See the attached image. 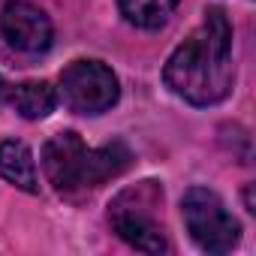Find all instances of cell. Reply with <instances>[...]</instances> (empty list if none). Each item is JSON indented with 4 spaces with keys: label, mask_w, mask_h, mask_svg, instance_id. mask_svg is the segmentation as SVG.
Returning <instances> with one entry per match:
<instances>
[{
    "label": "cell",
    "mask_w": 256,
    "mask_h": 256,
    "mask_svg": "<svg viewBox=\"0 0 256 256\" xmlns=\"http://www.w3.org/2000/svg\"><path fill=\"white\" fill-rule=\"evenodd\" d=\"M232 78V24L220 6H211L202 24L166 60L163 82L193 106H214L229 96Z\"/></svg>",
    "instance_id": "obj_1"
},
{
    "label": "cell",
    "mask_w": 256,
    "mask_h": 256,
    "mask_svg": "<svg viewBox=\"0 0 256 256\" xmlns=\"http://www.w3.org/2000/svg\"><path fill=\"white\" fill-rule=\"evenodd\" d=\"M133 154L124 142H108L102 148H88L78 133L66 130L46 142L42 148V169L48 184L58 193L94 190L102 187L108 178H118L130 166Z\"/></svg>",
    "instance_id": "obj_2"
},
{
    "label": "cell",
    "mask_w": 256,
    "mask_h": 256,
    "mask_svg": "<svg viewBox=\"0 0 256 256\" xmlns=\"http://www.w3.org/2000/svg\"><path fill=\"white\" fill-rule=\"evenodd\" d=\"M160 208H163V187L157 181H139L114 196L108 220L112 229L130 247L145 253H163L169 250V241L160 223Z\"/></svg>",
    "instance_id": "obj_3"
},
{
    "label": "cell",
    "mask_w": 256,
    "mask_h": 256,
    "mask_svg": "<svg viewBox=\"0 0 256 256\" xmlns=\"http://www.w3.org/2000/svg\"><path fill=\"white\" fill-rule=\"evenodd\" d=\"M181 214L190 238L208 253H229L241 238L238 220L226 211L223 199L208 187H190L184 193Z\"/></svg>",
    "instance_id": "obj_4"
},
{
    "label": "cell",
    "mask_w": 256,
    "mask_h": 256,
    "mask_svg": "<svg viewBox=\"0 0 256 256\" xmlns=\"http://www.w3.org/2000/svg\"><path fill=\"white\" fill-rule=\"evenodd\" d=\"M60 96L78 114H102L118 102L120 84L106 64L76 60L60 72Z\"/></svg>",
    "instance_id": "obj_5"
},
{
    "label": "cell",
    "mask_w": 256,
    "mask_h": 256,
    "mask_svg": "<svg viewBox=\"0 0 256 256\" xmlns=\"http://www.w3.org/2000/svg\"><path fill=\"white\" fill-rule=\"evenodd\" d=\"M0 34L16 52H24V54L48 52L52 36H54L48 16L40 6L28 4V0H12V4L4 6V12H0Z\"/></svg>",
    "instance_id": "obj_6"
},
{
    "label": "cell",
    "mask_w": 256,
    "mask_h": 256,
    "mask_svg": "<svg viewBox=\"0 0 256 256\" xmlns=\"http://www.w3.org/2000/svg\"><path fill=\"white\" fill-rule=\"evenodd\" d=\"M0 175H4L12 187L24 190V193L40 190L36 163H34V154H30V148L24 142H4L0 145Z\"/></svg>",
    "instance_id": "obj_7"
},
{
    "label": "cell",
    "mask_w": 256,
    "mask_h": 256,
    "mask_svg": "<svg viewBox=\"0 0 256 256\" xmlns=\"http://www.w3.org/2000/svg\"><path fill=\"white\" fill-rule=\"evenodd\" d=\"M10 102L12 108L28 118V120H42L54 112L58 106V90L48 84V82H22L12 88L10 94Z\"/></svg>",
    "instance_id": "obj_8"
},
{
    "label": "cell",
    "mask_w": 256,
    "mask_h": 256,
    "mask_svg": "<svg viewBox=\"0 0 256 256\" xmlns=\"http://www.w3.org/2000/svg\"><path fill=\"white\" fill-rule=\"evenodd\" d=\"M118 6L130 24L142 30H160L172 18L178 0H118Z\"/></svg>",
    "instance_id": "obj_9"
},
{
    "label": "cell",
    "mask_w": 256,
    "mask_h": 256,
    "mask_svg": "<svg viewBox=\"0 0 256 256\" xmlns=\"http://www.w3.org/2000/svg\"><path fill=\"white\" fill-rule=\"evenodd\" d=\"M0 96H4V82H0Z\"/></svg>",
    "instance_id": "obj_10"
}]
</instances>
